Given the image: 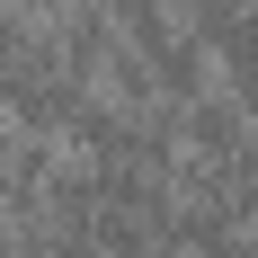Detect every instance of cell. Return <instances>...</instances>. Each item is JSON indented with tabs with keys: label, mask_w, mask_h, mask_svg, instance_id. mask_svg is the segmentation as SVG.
<instances>
[{
	"label": "cell",
	"mask_w": 258,
	"mask_h": 258,
	"mask_svg": "<svg viewBox=\"0 0 258 258\" xmlns=\"http://www.w3.org/2000/svg\"><path fill=\"white\" fill-rule=\"evenodd\" d=\"M187 258H258V214H249V223H232V232H214L205 249H187Z\"/></svg>",
	"instance_id": "obj_1"
},
{
	"label": "cell",
	"mask_w": 258,
	"mask_h": 258,
	"mask_svg": "<svg viewBox=\"0 0 258 258\" xmlns=\"http://www.w3.org/2000/svg\"><path fill=\"white\" fill-rule=\"evenodd\" d=\"M9 152H18V125L0 116V178H9Z\"/></svg>",
	"instance_id": "obj_2"
},
{
	"label": "cell",
	"mask_w": 258,
	"mask_h": 258,
	"mask_svg": "<svg viewBox=\"0 0 258 258\" xmlns=\"http://www.w3.org/2000/svg\"><path fill=\"white\" fill-rule=\"evenodd\" d=\"M9 9H27V18H45V9H53V0H9Z\"/></svg>",
	"instance_id": "obj_3"
}]
</instances>
